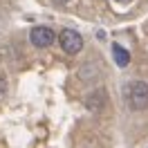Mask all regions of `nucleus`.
<instances>
[{
    "label": "nucleus",
    "instance_id": "nucleus-1",
    "mask_svg": "<svg viewBox=\"0 0 148 148\" xmlns=\"http://www.w3.org/2000/svg\"><path fill=\"white\" fill-rule=\"evenodd\" d=\"M128 106L132 110H144L148 106V83L146 81H132L128 85Z\"/></svg>",
    "mask_w": 148,
    "mask_h": 148
},
{
    "label": "nucleus",
    "instance_id": "nucleus-2",
    "mask_svg": "<svg viewBox=\"0 0 148 148\" xmlns=\"http://www.w3.org/2000/svg\"><path fill=\"white\" fill-rule=\"evenodd\" d=\"M58 43L63 47L65 54H79L81 49H83V38L79 32H74V29H63L61 32V36H58Z\"/></svg>",
    "mask_w": 148,
    "mask_h": 148
},
{
    "label": "nucleus",
    "instance_id": "nucleus-3",
    "mask_svg": "<svg viewBox=\"0 0 148 148\" xmlns=\"http://www.w3.org/2000/svg\"><path fill=\"white\" fill-rule=\"evenodd\" d=\"M54 38H56L54 32H52L49 27H43V25H40V27H34L32 32H29V40H32V45L40 47V49H43V47H49L52 43H54Z\"/></svg>",
    "mask_w": 148,
    "mask_h": 148
},
{
    "label": "nucleus",
    "instance_id": "nucleus-4",
    "mask_svg": "<svg viewBox=\"0 0 148 148\" xmlns=\"http://www.w3.org/2000/svg\"><path fill=\"white\" fill-rule=\"evenodd\" d=\"M112 56H114V63L119 65V67H126V65L130 63V54H128V49H123L119 43H114V45H112Z\"/></svg>",
    "mask_w": 148,
    "mask_h": 148
},
{
    "label": "nucleus",
    "instance_id": "nucleus-5",
    "mask_svg": "<svg viewBox=\"0 0 148 148\" xmlns=\"http://www.w3.org/2000/svg\"><path fill=\"white\" fill-rule=\"evenodd\" d=\"M5 92H7V81H5L2 76H0V99L5 97Z\"/></svg>",
    "mask_w": 148,
    "mask_h": 148
},
{
    "label": "nucleus",
    "instance_id": "nucleus-6",
    "mask_svg": "<svg viewBox=\"0 0 148 148\" xmlns=\"http://www.w3.org/2000/svg\"><path fill=\"white\" fill-rule=\"evenodd\" d=\"M52 2H56V5H65L67 0H52Z\"/></svg>",
    "mask_w": 148,
    "mask_h": 148
},
{
    "label": "nucleus",
    "instance_id": "nucleus-7",
    "mask_svg": "<svg viewBox=\"0 0 148 148\" xmlns=\"http://www.w3.org/2000/svg\"><path fill=\"white\" fill-rule=\"evenodd\" d=\"M117 2H130V0H117Z\"/></svg>",
    "mask_w": 148,
    "mask_h": 148
}]
</instances>
